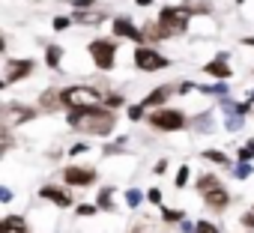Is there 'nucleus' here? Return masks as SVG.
I'll use <instances>...</instances> for the list:
<instances>
[{
  "label": "nucleus",
  "mask_w": 254,
  "mask_h": 233,
  "mask_svg": "<svg viewBox=\"0 0 254 233\" xmlns=\"http://www.w3.org/2000/svg\"><path fill=\"white\" fill-rule=\"evenodd\" d=\"M248 174H251V165H248V162H242V165L236 168V176H248Z\"/></svg>",
  "instance_id": "obj_29"
},
{
  "label": "nucleus",
  "mask_w": 254,
  "mask_h": 233,
  "mask_svg": "<svg viewBox=\"0 0 254 233\" xmlns=\"http://www.w3.org/2000/svg\"><path fill=\"white\" fill-rule=\"evenodd\" d=\"M78 153H87V144H75L72 147V156H78Z\"/></svg>",
  "instance_id": "obj_33"
},
{
  "label": "nucleus",
  "mask_w": 254,
  "mask_h": 233,
  "mask_svg": "<svg viewBox=\"0 0 254 233\" xmlns=\"http://www.w3.org/2000/svg\"><path fill=\"white\" fill-rule=\"evenodd\" d=\"M174 93H177V84H165V87H156V90H153V93H150V96H147L141 105H144V108H162V105H165V102H168Z\"/></svg>",
  "instance_id": "obj_12"
},
{
  "label": "nucleus",
  "mask_w": 254,
  "mask_h": 233,
  "mask_svg": "<svg viewBox=\"0 0 254 233\" xmlns=\"http://www.w3.org/2000/svg\"><path fill=\"white\" fill-rule=\"evenodd\" d=\"M111 33H114V39H132V42H144V30L141 27H135L126 15H117L114 21H111Z\"/></svg>",
  "instance_id": "obj_7"
},
{
  "label": "nucleus",
  "mask_w": 254,
  "mask_h": 233,
  "mask_svg": "<svg viewBox=\"0 0 254 233\" xmlns=\"http://www.w3.org/2000/svg\"><path fill=\"white\" fill-rule=\"evenodd\" d=\"M69 126L87 132V135H111L114 123H117V114L99 102H87V105H78V108H69L66 114Z\"/></svg>",
  "instance_id": "obj_1"
},
{
  "label": "nucleus",
  "mask_w": 254,
  "mask_h": 233,
  "mask_svg": "<svg viewBox=\"0 0 254 233\" xmlns=\"http://www.w3.org/2000/svg\"><path fill=\"white\" fill-rule=\"evenodd\" d=\"M135 3H138V6H150V3H153V0H135Z\"/></svg>",
  "instance_id": "obj_36"
},
{
  "label": "nucleus",
  "mask_w": 254,
  "mask_h": 233,
  "mask_svg": "<svg viewBox=\"0 0 254 233\" xmlns=\"http://www.w3.org/2000/svg\"><path fill=\"white\" fill-rule=\"evenodd\" d=\"M3 87H6V78H0V90H3Z\"/></svg>",
  "instance_id": "obj_39"
},
{
  "label": "nucleus",
  "mask_w": 254,
  "mask_h": 233,
  "mask_svg": "<svg viewBox=\"0 0 254 233\" xmlns=\"http://www.w3.org/2000/svg\"><path fill=\"white\" fill-rule=\"evenodd\" d=\"M60 3H72V6H78V9H90L96 0H60Z\"/></svg>",
  "instance_id": "obj_25"
},
{
  "label": "nucleus",
  "mask_w": 254,
  "mask_h": 233,
  "mask_svg": "<svg viewBox=\"0 0 254 233\" xmlns=\"http://www.w3.org/2000/svg\"><path fill=\"white\" fill-rule=\"evenodd\" d=\"M135 66H138L141 72H159V69H168L171 60H168L165 54H159L156 48H138V51H135Z\"/></svg>",
  "instance_id": "obj_6"
},
{
  "label": "nucleus",
  "mask_w": 254,
  "mask_h": 233,
  "mask_svg": "<svg viewBox=\"0 0 254 233\" xmlns=\"http://www.w3.org/2000/svg\"><path fill=\"white\" fill-rule=\"evenodd\" d=\"M9 197H12V194H9L6 188H0V200H9Z\"/></svg>",
  "instance_id": "obj_34"
},
{
  "label": "nucleus",
  "mask_w": 254,
  "mask_h": 233,
  "mask_svg": "<svg viewBox=\"0 0 254 233\" xmlns=\"http://www.w3.org/2000/svg\"><path fill=\"white\" fill-rule=\"evenodd\" d=\"M63 182L66 185H75V188L93 185L96 182V171L93 168H81V165H69V168H63Z\"/></svg>",
  "instance_id": "obj_8"
},
{
  "label": "nucleus",
  "mask_w": 254,
  "mask_h": 233,
  "mask_svg": "<svg viewBox=\"0 0 254 233\" xmlns=\"http://www.w3.org/2000/svg\"><path fill=\"white\" fill-rule=\"evenodd\" d=\"M189 18H191V12L186 6H162V12H159V24L165 27L168 36L186 33L189 30Z\"/></svg>",
  "instance_id": "obj_2"
},
{
  "label": "nucleus",
  "mask_w": 254,
  "mask_h": 233,
  "mask_svg": "<svg viewBox=\"0 0 254 233\" xmlns=\"http://www.w3.org/2000/svg\"><path fill=\"white\" fill-rule=\"evenodd\" d=\"M96 206H99V209H105V212H111V209H114V188H102V191H99Z\"/></svg>",
  "instance_id": "obj_16"
},
{
  "label": "nucleus",
  "mask_w": 254,
  "mask_h": 233,
  "mask_svg": "<svg viewBox=\"0 0 254 233\" xmlns=\"http://www.w3.org/2000/svg\"><path fill=\"white\" fill-rule=\"evenodd\" d=\"M60 105H66V108H78V105H87V102H99L102 99V93L96 90V87H66V90H60Z\"/></svg>",
  "instance_id": "obj_5"
},
{
  "label": "nucleus",
  "mask_w": 254,
  "mask_h": 233,
  "mask_svg": "<svg viewBox=\"0 0 254 233\" xmlns=\"http://www.w3.org/2000/svg\"><path fill=\"white\" fill-rule=\"evenodd\" d=\"M203 159L212 162V165H230V159H227L221 150H203Z\"/></svg>",
  "instance_id": "obj_18"
},
{
  "label": "nucleus",
  "mask_w": 254,
  "mask_h": 233,
  "mask_svg": "<svg viewBox=\"0 0 254 233\" xmlns=\"http://www.w3.org/2000/svg\"><path fill=\"white\" fill-rule=\"evenodd\" d=\"M87 51H90L93 63H96L102 72L114 69V60H117V42H114V39H93V42L87 45Z\"/></svg>",
  "instance_id": "obj_4"
},
{
  "label": "nucleus",
  "mask_w": 254,
  "mask_h": 233,
  "mask_svg": "<svg viewBox=\"0 0 254 233\" xmlns=\"http://www.w3.org/2000/svg\"><path fill=\"white\" fill-rule=\"evenodd\" d=\"M162 218H165V221H183L186 212H183V209H162Z\"/></svg>",
  "instance_id": "obj_20"
},
{
  "label": "nucleus",
  "mask_w": 254,
  "mask_h": 233,
  "mask_svg": "<svg viewBox=\"0 0 254 233\" xmlns=\"http://www.w3.org/2000/svg\"><path fill=\"white\" fill-rule=\"evenodd\" d=\"M215 185H221V179H218L215 174H203V176L197 179V191H200V194L209 191V188H215Z\"/></svg>",
  "instance_id": "obj_17"
},
{
  "label": "nucleus",
  "mask_w": 254,
  "mask_h": 233,
  "mask_svg": "<svg viewBox=\"0 0 254 233\" xmlns=\"http://www.w3.org/2000/svg\"><path fill=\"white\" fill-rule=\"evenodd\" d=\"M126 116H129L132 123H135V120H141V116H144V105H132V108H129V114H126Z\"/></svg>",
  "instance_id": "obj_24"
},
{
  "label": "nucleus",
  "mask_w": 254,
  "mask_h": 233,
  "mask_svg": "<svg viewBox=\"0 0 254 233\" xmlns=\"http://www.w3.org/2000/svg\"><path fill=\"white\" fill-rule=\"evenodd\" d=\"M33 60H9L6 63V84H15V81H24L30 72H33Z\"/></svg>",
  "instance_id": "obj_10"
},
{
  "label": "nucleus",
  "mask_w": 254,
  "mask_h": 233,
  "mask_svg": "<svg viewBox=\"0 0 254 233\" xmlns=\"http://www.w3.org/2000/svg\"><path fill=\"white\" fill-rule=\"evenodd\" d=\"M39 197H42V200H51V203L60 206V209H69V206H72V194H69L66 188H60V185H42V188H39Z\"/></svg>",
  "instance_id": "obj_9"
},
{
  "label": "nucleus",
  "mask_w": 254,
  "mask_h": 233,
  "mask_svg": "<svg viewBox=\"0 0 254 233\" xmlns=\"http://www.w3.org/2000/svg\"><path fill=\"white\" fill-rule=\"evenodd\" d=\"M180 230H183V233H194V224H191V221H186V218H183V224H180Z\"/></svg>",
  "instance_id": "obj_31"
},
{
  "label": "nucleus",
  "mask_w": 254,
  "mask_h": 233,
  "mask_svg": "<svg viewBox=\"0 0 254 233\" xmlns=\"http://www.w3.org/2000/svg\"><path fill=\"white\" fill-rule=\"evenodd\" d=\"M147 197H150V203L162 206V191H159V188H150V191H147Z\"/></svg>",
  "instance_id": "obj_27"
},
{
  "label": "nucleus",
  "mask_w": 254,
  "mask_h": 233,
  "mask_svg": "<svg viewBox=\"0 0 254 233\" xmlns=\"http://www.w3.org/2000/svg\"><path fill=\"white\" fill-rule=\"evenodd\" d=\"M245 147H248V150H251V153H254V138H251V141H248V144H245Z\"/></svg>",
  "instance_id": "obj_38"
},
{
  "label": "nucleus",
  "mask_w": 254,
  "mask_h": 233,
  "mask_svg": "<svg viewBox=\"0 0 254 233\" xmlns=\"http://www.w3.org/2000/svg\"><path fill=\"white\" fill-rule=\"evenodd\" d=\"M203 203H206L209 209L221 212V209H227V203H230V194H227V188H224V185H215V188L203 191Z\"/></svg>",
  "instance_id": "obj_11"
},
{
  "label": "nucleus",
  "mask_w": 254,
  "mask_h": 233,
  "mask_svg": "<svg viewBox=\"0 0 254 233\" xmlns=\"http://www.w3.org/2000/svg\"><path fill=\"white\" fill-rule=\"evenodd\" d=\"M147 120H150V126L153 129H162V132H180L183 126H186V114L183 111H177V108H156L150 116H147Z\"/></svg>",
  "instance_id": "obj_3"
},
{
  "label": "nucleus",
  "mask_w": 254,
  "mask_h": 233,
  "mask_svg": "<svg viewBox=\"0 0 254 233\" xmlns=\"http://www.w3.org/2000/svg\"><path fill=\"white\" fill-rule=\"evenodd\" d=\"M194 233H218V227L209 224V221H197V224H194Z\"/></svg>",
  "instance_id": "obj_22"
},
{
  "label": "nucleus",
  "mask_w": 254,
  "mask_h": 233,
  "mask_svg": "<svg viewBox=\"0 0 254 233\" xmlns=\"http://www.w3.org/2000/svg\"><path fill=\"white\" fill-rule=\"evenodd\" d=\"M0 224H3V233H30L21 215H6V218H0Z\"/></svg>",
  "instance_id": "obj_14"
},
{
  "label": "nucleus",
  "mask_w": 254,
  "mask_h": 233,
  "mask_svg": "<svg viewBox=\"0 0 254 233\" xmlns=\"http://www.w3.org/2000/svg\"><path fill=\"white\" fill-rule=\"evenodd\" d=\"M75 212H78V215H96V212H99V206H96V203H81Z\"/></svg>",
  "instance_id": "obj_23"
},
{
  "label": "nucleus",
  "mask_w": 254,
  "mask_h": 233,
  "mask_svg": "<svg viewBox=\"0 0 254 233\" xmlns=\"http://www.w3.org/2000/svg\"><path fill=\"white\" fill-rule=\"evenodd\" d=\"M3 150H6V144H0V156H3Z\"/></svg>",
  "instance_id": "obj_40"
},
{
  "label": "nucleus",
  "mask_w": 254,
  "mask_h": 233,
  "mask_svg": "<svg viewBox=\"0 0 254 233\" xmlns=\"http://www.w3.org/2000/svg\"><path fill=\"white\" fill-rule=\"evenodd\" d=\"M174 185H177V188H186V185H189V168H186V165L177 171V182H174Z\"/></svg>",
  "instance_id": "obj_21"
},
{
  "label": "nucleus",
  "mask_w": 254,
  "mask_h": 233,
  "mask_svg": "<svg viewBox=\"0 0 254 233\" xmlns=\"http://www.w3.org/2000/svg\"><path fill=\"white\" fill-rule=\"evenodd\" d=\"M0 51H6V39L3 36H0Z\"/></svg>",
  "instance_id": "obj_37"
},
{
  "label": "nucleus",
  "mask_w": 254,
  "mask_h": 233,
  "mask_svg": "<svg viewBox=\"0 0 254 233\" xmlns=\"http://www.w3.org/2000/svg\"><path fill=\"white\" fill-rule=\"evenodd\" d=\"M141 200H144V194H141L138 188H129V191H126V203H129L132 209H135V206H141Z\"/></svg>",
  "instance_id": "obj_19"
},
{
  "label": "nucleus",
  "mask_w": 254,
  "mask_h": 233,
  "mask_svg": "<svg viewBox=\"0 0 254 233\" xmlns=\"http://www.w3.org/2000/svg\"><path fill=\"white\" fill-rule=\"evenodd\" d=\"M153 171H156V174H165V171H168V162H165V159H162V162H156V168H153Z\"/></svg>",
  "instance_id": "obj_32"
},
{
  "label": "nucleus",
  "mask_w": 254,
  "mask_h": 233,
  "mask_svg": "<svg viewBox=\"0 0 254 233\" xmlns=\"http://www.w3.org/2000/svg\"><path fill=\"white\" fill-rule=\"evenodd\" d=\"M72 24V18H66V15H60V18H54V30H66Z\"/></svg>",
  "instance_id": "obj_26"
},
{
  "label": "nucleus",
  "mask_w": 254,
  "mask_h": 233,
  "mask_svg": "<svg viewBox=\"0 0 254 233\" xmlns=\"http://www.w3.org/2000/svg\"><path fill=\"white\" fill-rule=\"evenodd\" d=\"M191 87H194V84H191V81H183V84H177V93H189V90H191Z\"/></svg>",
  "instance_id": "obj_30"
},
{
  "label": "nucleus",
  "mask_w": 254,
  "mask_h": 233,
  "mask_svg": "<svg viewBox=\"0 0 254 233\" xmlns=\"http://www.w3.org/2000/svg\"><path fill=\"white\" fill-rule=\"evenodd\" d=\"M203 72H206V75H212V78H221V81L233 75V69H230V63H224V57H218V60L206 63V66H203Z\"/></svg>",
  "instance_id": "obj_13"
},
{
  "label": "nucleus",
  "mask_w": 254,
  "mask_h": 233,
  "mask_svg": "<svg viewBox=\"0 0 254 233\" xmlns=\"http://www.w3.org/2000/svg\"><path fill=\"white\" fill-rule=\"evenodd\" d=\"M60 60H63V48H60V45H48V51H45V63H48V69H57Z\"/></svg>",
  "instance_id": "obj_15"
},
{
  "label": "nucleus",
  "mask_w": 254,
  "mask_h": 233,
  "mask_svg": "<svg viewBox=\"0 0 254 233\" xmlns=\"http://www.w3.org/2000/svg\"><path fill=\"white\" fill-rule=\"evenodd\" d=\"M242 224H245V227H248V230H254V209H251V212H245V215H242Z\"/></svg>",
  "instance_id": "obj_28"
},
{
  "label": "nucleus",
  "mask_w": 254,
  "mask_h": 233,
  "mask_svg": "<svg viewBox=\"0 0 254 233\" xmlns=\"http://www.w3.org/2000/svg\"><path fill=\"white\" fill-rule=\"evenodd\" d=\"M242 45H254V36H245V39H242Z\"/></svg>",
  "instance_id": "obj_35"
}]
</instances>
